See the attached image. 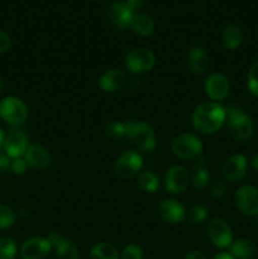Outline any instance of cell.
Listing matches in <instances>:
<instances>
[{"label": "cell", "instance_id": "cell-18", "mask_svg": "<svg viewBox=\"0 0 258 259\" xmlns=\"http://www.w3.org/2000/svg\"><path fill=\"white\" fill-rule=\"evenodd\" d=\"M125 73L118 68H111L101 75L100 80H99V86L105 93H115V91L120 90L125 85Z\"/></svg>", "mask_w": 258, "mask_h": 259}, {"label": "cell", "instance_id": "cell-4", "mask_svg": "<svg viewBox=\"0 0 258 259\" xmlns=\"http://www.w3.org/2000/svg\"><path fill=\"white\" fill-rule=\"evenodd\" d=\"M171 149L174 154L182 159H197L201 157L202 142L199 137L191 133H182L172 141Z\"/></svg>", "mask_w": 258, "mask_h": 259}, {"label": "cell", "instance_id": "cell-29", "mask_svg": "<svg viewBox=\"0 0 258 259\" xmlns=\"http://www.w3.org/2000/svg\"><path fill=\"white\" fill-rule=\"evenodd\" d=\"M15 223V212L12 207L0 204V229H9Z\"/></svg>", "mask_w": 258, "mask_h": 259}, {"label": "cell", "instance_id": "cell-42", "mask_svg": "<svg viewBox=\"0 0 258 259\" xmlns=\"http://www.w3.org/2000/svg\"><path fill=\"white\" fill-rule=\"evenodd\" d=\"M137 86H139L138 80H137V78H133V80H132V90H136Z\"/></svg>", "mask_w": 258, "mask_h": 259}, {"label": "cell", "instance_id": "cell-2", "mask_svg": "<svg viewBox=\"0 0 258 259\" xmlns=\"http://www.w3.org/2000/svg\"><path fill=\"white\" fill-rule=\"evenodd\" d=\"M227 113V126L230 136L237 141H247L254 132V124L250 116L243 111L237 104H230L225 108Z\"/></svg>", "mask_w": 258, "mask_h": 259}, {"label": "cell", "instance_id": "cell-38", "mask_svg": "<svg viewBox=\"0 0 258 259\" xmlns=\"http://www.w3.org/2000/svg\"><path fill=\"white\" fill-rule=\"evenodd\" d=\"M125 3L126 5H128V7L134 12V10L141 9V8L144 5V3H146V0H126Z\"/></svg>", "mask_w": 258, "mask_h": 259}, {"label": "cell", "instance_id": "cell-16", "mask_svg": "<svg viewBox=\"0 0 258 259\" xmlns=\"http://www.w3.org/2000/svg\"><path fill=\"white\" fill-rule=\"evenodd\" d=\"M158 212L162 219L171 224H179L185 219V209L177 200L166 199L158 205Z\"/></svg>", "mask_w": 258, "mask_h": 259}, {"label": "cell", "instance_id": "cell-27", "mask_svg": "<svg viewBox=\"0 0 258 259\" xmlns=\"http://www.w3.org/2000/svg\"><path fill=\"white\" fill-rule=\"evenodd\" d=\"M17 255V244L12 238H0V259H14Z\"/></svg>", "mask_w": 258, "mask_h": 259}, {"label": "cell", "instance_id": "cell-10", "mask_svg": "<svg viewBox=\"0 0 258 259\" xmlns=\"http://www.w3.org/2000/svg\"><path fill=\"white\" fill-rule=\"evenodd\" d=\"M190 184V175L182 166H174L164 176V186L171 194H182Z\"/></svg>", "mask_w": 258, "mask_h": 259}, {"label": "cell", "instance_id": "cell-15", "mask_svg": "<svg viewBox=\"0 0 258 259\" xmlns=\"http://www.w3.org/2000/svg\"><path fill=\"white\" fill-rule=\"evenodd\" d=\"M24 159L28 166L34 169H46L51 164V154L40 144H30L25 152Z\"/></svg>", "mask_w": 258, "mask_h": 259}, {"label": "cell", "instance_id": "cell-26", "mask_svg": "<svg viewBox=\"0 0 258 259\" xmlns=\"http://www.w3.org/2000/svg\"><path fill=\"white\" fill-rule=\"evenodd\" d=\"M58 259H80V252L70 239L63 238L55 248Z\"/></svg>", "mask_w": 258, "mask_h": 259}, {"label": "cell", "instance_id": "cell-3", "mask_svg": "<svg viewBox=\"0 0 258 259\" xmlns=\"http://www.w3.org/2000/svg\"><path fill=\"white\" fill-rule=\"evenodd\" d=\"M126 138L133 142L141 151L153 152L157 146L156 134L149 124L144 121H126Z\"/></svg>", "mask_w": 258, "mask_h": 259}, {"label": "cell", "instance_id": "cell-34", "mask_svg": "<svg viewBox=\"0 0 258 259\" xmlns=\"http://www.w3.org/2000/svg\"><path fill=\"white\" fill-rule=\"evenodd\" d=\"M27 162H25V159H23L22 157H20V158L13 159L12 164H10V168H12V171L14 172L15 175H24L25 171H27Z\"/></svg>", "mask_w": 258, "mask_h": 259}, {"label": "cell", "instance_id": "cell-12", "mask_svg": "<svg viewBox=\"0 0 258 259\" xmlns=\"http://www.w3.org/2000/svg\"><path fill=\"white\" fill-rule=\"evenodd\" d=\"M51 244L46 238H30L20 248V255L23 259H45L50 254Z\"/></svg>", "mask_w": 258, "mask_h": 259}, {"label": "cell", "instance_id": "cell-43", "mask_svg": "<svg viewBox=\"0 0 258 259\" xmlns=\"http://www.w3.org/2000/svg\"><path fill=\"white\" fill-rule=\"evenodd\" d=\"M3 142H4V133H3V131L0 129V148L3 147Z\"/></svg>", "mask_w": 258, "mask_h": 259}, {"label": "cell", "instance_id": "cell-19", "mask_svg": "<svg viewBox=\"0 0 258 259\" xmlns=\"http://www.w3.org/2000/svg\"><path fill=\"white\" fill-rule=\"evenodd\" d=\"M187 66L192 73L201 75L209 67V56L201 47H192L187 55Z\"/></svg>", "mask_w": 258, "mask_h": 259}, {"label": "cell", "instance_id": "cell-44", "mask_svg": "<svg viewBox=\"0 0 258 259\" xmlns=\"http://www.w3.org/2000/svg\"><path fill=\"white\" fill-rule=\"evenodd\" d=\"M3 88H4V81H3V78H2V76H0V93H2V90H3Z\"/></svg>", "mask_w": 258, "mask_h": 259}, {"label": "cell", "instance_id": "cell-40", "mask_svg": "<svg viewBox=\"0 0 258 259\" xmlns=\"http://www.w3.org/2000/svg\"><path fill=\"white\" fill-rule=\"evenodd\" d=\"M214 259H235L230 253H219L215 255Z\"/></svg>", "mask_w": 258, "mask_h": 259}, {"label": "cell", "instance_id": "cell-8", "mask_svg": "<svg viewBox=\"0 0 258 259\" xmlns=\"http://www.w3.org/2000/svg\"><path fill=\"white\" fill-rule=\"evenodd\" d=\"M142 164H143V159H142L141 154L134 151H128L124 152L116 159L114 171L119 179L128 180L138 174L139 169L142 168Z\"/></svg>", "mask_w": 258, "mask_h": 259}, {"label": "cell", "instance_id": "cell-37", "mask_svg": "<svg viewBox=\"0 0 258 259\" xmlns=\"http://www.w3.org/2000/svg\"><path fill=\"white\" fill-rule=\"evenodd\" d=\"M10 158L4 153H0V174L10 168Z\"/></svg>", "mask_w": 258, "mask_h": 259}, {"label": "cell", "instance_id": "cell-31", "mask_svg": "<svg viewBox=\"0 0 258 259\" xmlns=\"http://www.w3.org/2000/svg\"><path fill=\"white\" fill-rule=\"evenodd\" d=\"M247 85L248 90L250 91V94L258 98V61L252 65V67L249 68V72H248V78H247Z\"/></svg>", "mask_w": 258, "mask_h": 259}, {"label": "cell", "instance_id": "cell-32", "mask_svg": "<svg viewBox=\"0 0 258 259\" xmlns=\"http://www.w3.org/2000/svg\"><path fill=\"white\" fill-rule=\"evenodd\" d=\"M120 259H143V250L139 245H126L121 252Z\"/></svg>", "mask_w": 258, "mask_h": 259}, {"label": "cell", "instance_id": "cell-17", "mask_svg": "<svg viewBox=\"0 0 258 259\" xmlns=\"http://www.w3.org/2000/svg\"><path fill=\"white\" fill-rule=\"evenodd\" d=\"M108 15L116 27L123 29V28H126L131 25L134 12L126 5V3L115 2L109 7Z\"/></svg>", "mask_w": 258, "mask_h": 259}, {"label": "cell", "instance_id": "cell-1", "mask_svg": "<svg viewBox=\"0 0 258 259\" xmlns=\"http://www.w3.org/2000/svg\"><path fill=\"white\" fill-rule=\"evenodd\" d=\"M225 108L217 101H206L195 108L192 114V125L202 134H212L225 123Z\"/></svg>", "mask_w": 258, "mask_h": 259}, {"label": "cell", "instance_id": "cell-30", "mask_svg": "<svg viewBox=\"0 0 258 259\" xmlns=\"http://www.w3.org/2000/svg\"><path fill=\"white\" fill-rule=\"evenodd\" d=\"M206 217L207 210L204 205H194V206L190 209L189 215H187L190 223H192V224H200V223H202L206 219Z\"/></svg>", "mask_w": 258, "mask_h": 259}, {"label": "cell", "instance_id": "cell-11", "mask_svg": "<svg viewBox=\"0 0 258 259\" xmlns=\"http://www.w3.org/2000/svg\"><path fill=\"white\" fill-rule=\"evenodd\" d=\"M205 93L211 100H224L230 91L229 80L223 73H211L205 81Z\"/></svg>", "mask_w": 258, "mask_h": 259}, {"label": "cell", "instance_id": "cell-22", "mask_svg": "<svg viewBox=\"0 0 258 259\" xmlns=\"http://www.w3.org/2000/svg\"><path fill=\"white\" fill-rule=\"evenodd\" d=\"M129 27L134 33L142 37H148L154 32V22L146 14H134Z\"/></svg>", "mask_w": 258, "mask_h": 259}, {"label": "cell", "instance_id": "cell-6", "mask_svg": "<svg viewBox=\"0 0 258 259\" xmlns=\"http://www.w3.org/2000/svg\"><path fill=\"white\" fill-rule=\"evenodd\" d=\"M156 57L149 48L137 47L129 51L125 56V66L131 72L144 73L153 68Z\"/></svg>", "mask_w": 258, "mask_h": 259}, {"label": "cell", "instance_id": "cell-25", "mask_svg": "<svg viewBox=\"0 0 258 259\" xmlns=\"http://www.w3.org/2000/svg\"><path fill=\"white\" fill-rule=\"evenodd\" d=\"M138 186L141 187L143 191L153 194L158 190L159 187V180L156 174L151 171H143L138 175Z\"/></svg>", "mask_w": 258, "mask_h": 259}, {"label": "cell", "instance_id": "cell-33", "mask_svg": "<svg viewBox=\"0 0 258 259\" xmlns=\"http://www.w3.org/2000/svg\"><path fill=\"white\" fill-rule=\"evenodd\" d=\"M225 191H227V182L224 180H218L214 184L211 185V190H210V194L212 195V197L215 199H219V197L224 196Z\"/></svg>", "mask_w": 258, "mask_h": 259}, {"label": "cell", "instance_id": "cell-20", "mask_svg": "<svg viewBox=\"0 0 258 259\" xmlns=\"http://www.w3.org/2000/svg\"><path fill=\"white\" fill-rule=\"evenodd\" d=\"M243 30L237 24H228L222 32V42L227 50L234 51L243 43Z\"/></svg>", "mask_w": 258, "mask_h": 259}, {"label": "cell", "instance_id": "cell-14", "mask_svg": "<svg viewBox=\"0 0 258 259\" xmlns=\"http://www.w3.org/2000/svg\"><path fill=\"white\" fill-rule=\"evenodd\" d=\"M245 172H247V158L243 154H234L229 157L223 166V176L230 182L242 180Z\"/></svg>", "mask_w": 258, "mask_h": 259}, {"label": "cell", "instance_id": "cell-9", "mask_svg": "<svg viewBox=\"0 0 258 259\" xmlns=\"http://www.w3.org/2000/svg\"><path fill=\"white\" fill-rule=\"evenodd\" d=\"M235 205L245 215H258V189L245 185L238 189L235 194Z\"/></svg>", "mask_w": 258, "mask_h": 259}, {"label": "cell", "instance_id": "cell-21", "mask_svg": "<svg viewBox=\"0 0 258 259\" xmlns=\"http://www.w3.org/2000/svg\"><path fill=\"white\" fill-rule=\"evenodd\" d=\"M257 253V247L254 243L247 238H242L230 245V254L235 259H252Z\"/></svg>", "mask_w": 258, "mask_h": 259}, {"label": "cell", "instance_id": "cell-23", "mask_svg": "<svg viewBox=\"0 0 258 259\" xmlns=\"http://www.w3.org/2000/svg\"><path fill=\"white\" fill-rule=\"evenodd\" d=\"M190 179H191L192 185L196 190H202L207 186V184H209V172H207L206 167L204 166L202 162H199V163L192 167Z\"/></svg>", "mask_w": 258, "mask_h": 259}, {"label": "cell", "instance_id": "cell-13", "mask_svg": "<svg viewBox=\"0 0 258 259\" xmlns=\"http://www.w3.org/2000/svg\"><path fill=\"white\" fill-rule=\"evenodd\" d=\"M3 147L9 158H20L24 156L28 149V138L22 132H12L7 137H4Z\"/></svg>", "mask_w": 258, "mask_h": 259}, {"label": "cell", "instance_id": "cell-28", "mask_svg": "<svg viewBox=\"0 0 258 259\" xmlns=\"http://www.w3.org/2000/svg\"><path fill=\"white\" fill-rule=\"evenodd\" d=\"M104 134H105V137L114 139V141H115V139L124 138V137L126 136L125 124L119 123V121H111V123H109L108 125L105 126Z\"/></svg>", "mask_w": 258, "mask_h": 259}, {"label": "cell", "instance_id": "cell-7", "mask_svg": "<svg viewBox=\"0 0 258 259\" xmlns=\"http://www.w3.org/2000/svg\"><path fill=\"white\" fill-rule=\"evenodd\" d=\"M207 237L217 248L224 249L232 245L233 234L229 224L224 219L214 218L207 224Z\"/></svg>", "mask_w": 258, "mask_h": 259}, {"label": "cell", "instance_id": "cell-36", "mask_svg": "<svg viewBox=\"0 0 258 259\" xmlns=\"http://www.w3.org/2000/svg\"><path fill=\"white\" fill-rule=\"evenodd\" d=\"M62 239H63V237H62V235H61L60 233H56V232L51 233V234L48 235V238H47L48 243H50V244H51V247H52L53 249H55V248L57 247V245H58V243H60L61 240H62Z\"/></svg>", "mask_w": 258, "mask_h": 259}, {"label": "cell", "instance_id": "cell-41", "mask_svg": "<svg viewBox=\"0 0 258 259\" xmlns=\"http://www.w3.org/2000/svg\"><path fill=\"white\" fill-rule=\"evenodd\" d=\"M252 167L255 169V171H258V153H255L254 156L252 157Z\"/></svg>", "mask_w": 258, "mask_h": 259}, {"label": "cell", "instance_id": "cell-5", "mask_svg": "<svg viewBox=\"0 0 258 259\" xmlns=\"http://www.w3.org/2000/svg\"><path fill=\"white\" fill-rule=\"evenodd\" d=\"M0 116L10 125H20L27 120L28 108L19 98L7 96L0 101Z\"/></svg>", "mask_w": 258, "mask_h": 259}, {"label": "cell", "instance_id": "cell-39", "mask_svg": "<svg viewBox=\"0 0 258 259\" xmlns=\"http://www.w3.org/2000/svg\"><path fill=\"white\" fill-rule=\"evenodd\" d=\"M182 259H206V257L199 250H192V252L187 253Z\"/></svg>", "mask_w": 258, "mask_h": 259}, {"label": "cell", "instance_id": "cell-35", "mask_svg": "<svg viewBox=\"0 0 258 259\" xmlns=\"http://www.w3.org/2000/svg\"><path fill=\"white\" fill-rule=\"evenodd\" d=\"M10 45H12V40H10L9 35L5 32H3V30H0V53L9 50Z\"/></svg>", "mask_w": 258, "mask_h": 259}, {"label": "cell", "instance_id": "cell-24", "mask_svg": "<svg viewBox=\"0 0 258 259\" xmlns=\"http://www.w3.org/2000/svg\"><path fill=\"white\" fill-rule=\"evenodd\" d=\"M89 259H119V253L109 243H98L91 249Z\"/></svg>", "mask_w": 258, "mask_h": 259}]
</instances>
